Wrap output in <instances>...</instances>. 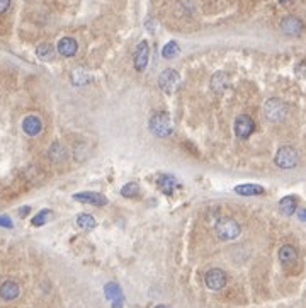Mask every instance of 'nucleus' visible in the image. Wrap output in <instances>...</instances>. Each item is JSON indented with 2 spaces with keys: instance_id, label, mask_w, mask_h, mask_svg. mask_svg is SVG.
Masks as SVG:
<instances>
[{
  "instance_id": "1",
  "label": "nucleus",
  "mask_w": 306,
  "mask_h": 308,
  "mask_svg": "<svg viewBox=\"0 0 306 308\" xmlns=\"http://www.w3.org/2000/svg\"><path fill=\"white\" fill-rule=\"evenodd\" d=\"M215 230H216V235L220 237L221 240H235L242 234V228H240L238 221L233 218H228V216L216 221Z\"/></svg>"
},
{
  "instance_id": "2",
  "label": "nucleus",
  "mask_w": 306,
  "mask_h": 308,
  "mask_svg": "<svg viewBox=\"0 0 306 308\" xmlns=\"http://www.w3.org/2000/svg\"><path fill=\"white\" fill-rule=\"evenodd\" d=\"M150 131L160 138H167L172 134V120L168 112H155L150 120Z\"/></svg>"
},
{
  "instance_id": "3",
  "label": "nucleus",
  "mask_w": 306,
  "mask_h": 308,
  "mask_svg": "<svg viewBox=\"0 0 306 308\" xmlns=\"http://www.w3.org/2000/svg\"><path fill=\"white\" fill-rule=\"evenodd\" d=\"M264 112L265 118L272 123H279L282 121L288 114V107L281 99H269L264 106Z\"/></svg>"
},
{
  "instance_id": "4",
  "label": "nucleus",
  "mask_w": 306,
  "mask_h": 308,
  "mask_svg": "<svg viewBox=\"0 0 306 308\" xmlns=\"http://www.w3.org/2000/svg\"><path fill=\"white\" fill-rule=\"evenodd\" d=\"M179 84H180V77L174 68L163 70V72L160 73V77H158V85H160V89L167 94L176 92Z\"/></svg>"
},
{
  "instance_id": "5",
  "label": "nucleus",
  "mask_w": 306,
  "mask_h": 308,
  "mask_svg": "<svg viewBox=\"0 0 306 308\" xmlns=\"http://www.w3.org/2000/svg\"><path fill=\"white\" fill-rule=\"evenodd\" d=\"M298 164V152L293 147H282L276 153V165L281 169H293Z\"/></svg>"
},
{
  "instance_id": "6",
  "label": "nucleus",
  "mask_w": 306,
  "mask_h": 308,
  "mask_svg": "<svg viewBox=\"0 0 306 308\" xmlns=\"http://www.w3.org/2000/svg\"><path fill=\"white\" fill-rule=\"evenodd\" d=\"M204 283L209 290L220 291L226 286V274L221 269H209L204 276Z\"/></svg>"
},
{
  "instance_id": "7",
  "label": "nucleus",
  "mask_w": 306,
  "mask_h": 308,
  "mask_svg": "<svg viewBox=\"0 0 306 308\" xmlns=\"http://www.w3.org/2000/svg\"><path fill=\"white\" fill-rule=\"evenodd\" d=\"M254 131H255V123L252 118L242 114L235 120V134H237L238 138H243V140L248 138Z\"/></svg>"
},
{
  "instance_id": "8",
  "label": "nucleus",
  "mask_w": 306,
  "mask_h": 308,
  "mask_svg": "<svg viewBox=\"0 0 306 308\" xmlns=\"http://www.w3.org/2000/svg\"><path fill=\"white\" fill-rule=\"evenodd\" d=\"M281 29L288 36H299L303 32L304 26L301 23V19H298L296 15H286L281 21Z\"/></svg>"
},
{
  "instance_id": "9",
  "label": "nucleus",
  "mask_w": 306,
  "mask_h": 308,
  "mask_svg": "<svg viewBox=\"0 0 306 308\" xmlns=\"http://www.w3.org/2000/svg\"><path fill=\"white\" fill-rule=\"evenodd\" d=\"M73 199L79 203H87V204H94V206H106L107 204V198L101 192H92V191H85V192H76L73 194Z\"/></svg>"
},
{
  "instance_id": "10",
  "label": "nucleus",
  "mask_w": 306,
  "mask_h": 308,
  "mask_svg": "<svg viewBox=\"0 0 306 308\" xmlns=\"http://www.w3.org/2000/svg\"><path fill=\"white\" fill-rule=\"evenodd\" d=\"M148 56H150V46L146 41H141L138 46H136L135 51V68L138 72H143L148 65Z\"/></svg>"
},
{
  "instance_id": "11",
  "label": "nucleus",
  "mask_w": 306,
  "mask_h": 308,
  "mask_svg": "<svg viewBox=\"0 0 306 308\" xmlns=\"http://www.w3.org/2000/svg\"><path fill=\"white\" fill-rule=\"evenodd\" d=\"M56 48H58V53L62 56L72 58V56H75L76 50H79V43H76L73 37L65 36V37H62V40L58 41V46Z\"/></svg>"
},
{
  "instance_id": "12",
  "label": "nucleus",
  "mask_w": 306,
  "mask_h": 308,
  "mask_svg": "<svg viewBox=\"0 0 306 308\" xmlns=\"http://www.w3.org/2000/svg\"><path fill=\"white\" fill-rule=\"evenodd\" d=\"M104 293H106V298L109 301H112V308H121L123 306V291H121V288H119V284L107 283L106 288H104Z\"/></svg>"
},
{
  "instance_id": "13",
  "label": "nucleus",
  "mask_w": 306,
  "mask_h": 308,
  "mask_svg": "<svg viewBox=\"0 0 306 308\" xmlns=\"http://www.w3.org/2000/svg\"><path fill=\"white\" fill-rule=\"evenodd\" d=\"M157 186L158 189L167 194V196H172L174 192H176V189L179 187V181L176 179L174 176H168V174H163L157 179Z\"/></svg>"
},
{
  "instance_id": "14",
  "label": "nucleus",
  "mask_w": 306,
  "mask_h": 308,
  "mask_svg": "<svg viewBox=\"0 0 306 308\" xmlns=\"http://www.w3.org/2000/svg\"><path fill=\"white\" fill-rule=\"evenodd\" d=\"M23 129H24L26 134H29V137H36V134L41 133L43 123H41V120H40L37 116L29 114V116L24 118V121H23Z\"/></svg>"
},
{
  "instance_id": "15",
  "label": "nucleus",
  "mask_w": 306,
  "mask_h": 308,
  "mask_svg": "<svg viewBox=\"0 0 306 308\" xmlns=\"http://www.w3.org/2000/svg\"><path fill=\"white\" fill-rule=\"evenodd\" d=\"M21 290H19V284L14 283V281H5L0 286V298L5 300V301H12L19 296Z\"/></svg>"
},
{
  "instance_id": "16",
  "label": "nucleus",
  "mask_w": 306,
  "mask_h": 308,
  "mask_svg": "<svg viewBox=\"0 0 306 308\" xmlns=\"http://www.w3.org/2000/svg\"><path fill=\"white\" fill-rule=\"evenodd\" d=\"M279 261L282 266H291L298 261V251L293 245H282L279 248Z\"/></svg>"
},
{
  "instance_id": "17",
  "label": "nucleus",
  "mask_w": 306,
  "mask_h": 308,
  "mask_svg": "<svg viewBox=\"0 0 306 308\" xmlns=\"http://www.w3.org/2000/svg\"><path fill=\"white\" fill-rule=\"evenodd\" d=\"M235 192L240 194V196H259V194L265 192V189L257 184H242L235 187Z\"/></svg>"
},
{
  "instance_id": "18",
  "label": "nucleus",
  "mask_w": 306,
  "mask_h": 308,
  "mask_svg": "<svg viewBox=\"0 0 306 308\" xmlns=\"http://www.w3.org/2000/svg\"><path fill=\"white\" fill-rule=\"evenodd\" d=\"M211 87H213V90H215V92L221 94L223 90L228 87V77H226V73L225 72H216L215 75H213Z\"/></svg>"
},
{
  "instance_id": "19",
  "label": "nucleus",
  "mask_w": 306,
  "mask_h": 308,
  "mask_svg": "<svg viewBox=\"0 0 306 308\" xmlns=\"http://www.w3.org/2000/svg\"><path fill=\"white\" fill-rule=\"evenodd\" d=\"M279 208H281V211H282L284 215H288V216H291L293 213H296V209H298V201H296V198H294V196H286V198H282L281 201H279Z\"/></svg>"
},
{
  "instance_id": "20",
  "label": "nucleus",
  "mask_w": 306,
  "mask_h": 308,
  "mask_svg": "<svg viewBox=\"0 0 306 308\" xmlns=\"http://www.w3.org/2000/svg\"><path fill=\"white\" fill-rule=\"evenodd\" d=\"M76 225H79V228H82V230H92V228H95L97 221L92 215L82 213L76 216Z\"/></svg>"
},
{
  "instance_id": "21",
  "label": "nucleus",
  "mask_w": 306,
  "mask_h": 308,
  "mask_svg": "<svg viewBox=\"0 0 306 308\" xmlns=\"http://www.w3.org/2000/svg\"><path fill=\"white\" fill-rule=\"evenodd\" d=\"M36 55H37V58H41V60L50 62L54 56V50L50 43H41V45L36 48Z\"/></svg>"
},
{
  "instance_id": "22",
  "label": "nucleus",
  "mask_w": 306,
  "mask_h": 308,
  "mask_svg": "<svg viewBox=\"0 0 306 308\" xmlns=\"http://www.w3.org/2000/svg\"><path fill=\"white\" fill-rule=\"evenodd\" d=\"M50 157H51V160H54V162H58V160H63L65 159V155H67V150H65V147L62 143H58V142H54L53 145H51V148H50Z\"/></svg>"
},
{
  "instance_id": "23",
  "label": "nucleus",
  "mask_w": 306,
  "mask_h": 308,
  "mask_svg": "<svg viewBox=\"0 0 306 308\" xmlns=\"http://www.w3.org/2000/svg\"><path fill=\"white\" fill-rule=\"evenodd\" d=\"M179 55V45L176 41H168L165 46L162 48V56L170 60V58H176Z\"/></svg>"
},
{
  "instance_id": "24",
  "label": "nucleus",
  "mask_w": 306,
  "mask_h": 308,
  "mask_svg": "<svg viewBox=\"0 0 306 308\" xmlns=\"http://www.w3.org/2000/svg\"><path fill=\"white\" fill-rule=\"evenodd\" d=\"M140 194V186L136 182H128L126 186L121 189V196L124 198H136Z\"/></svg>"
},
{
  "instance_id": "25",
  "label": "nucleus",
  "mask_w": 306,
  "mask_h": 308,
  "mask_svg": "<svg viewBox=\"0 0 306 308\" xmlns=\"http://www.w3.org/2000/svg\"><path fill=\"white\" fill-rule=\"evenodd\" d=\"M89 75H87V72H84L82 68H76L75 72L72 73V82L75 84V85H84V84H87L89 82Z\"/></svg>"
},
{
  "instance_id": "26",
  "label": "nucleus",
  "mask_w": 306,
  "mask_h": 308,
  "mask_svg": "<svg viewBox=\"0 0 306 308\" xmlns=\"http://www.w3.org/2000/svg\"><path fill=\"white\" fill-rule=\"evenodd\" d=\"M50 216H51V209H41V211L37 213V215L34 216V218H32L31 223L34 225V226H41V225L46 223Z\"/></svg>"
},
{
  "instance_id": "27",
  "label": "nucleus",
  "mask_w": 306,
  "mask_h": 308,
  "mask_svg": "<svg viewBox=\"0 0 306 308\" xmlns=\"http://www.w3.org/2000/svg\"><path fill=\"white\" fill-rule=\"evenodd\" d=\"M0 226H5V228H12V220L9 218L7 215H2L0 216Z\"/></svg>"
},
{
  "instance_id": "28",
  "label": "nucleus",
  "mask_w": 306,
  "mask_h": 308,
  "mask_svg": "<svg viewBox=\"0 0 306 308\" xmlns=\"http://www.w3.org/2000/svg\"><path fill=\"white\" fill-rule=\"evenodd\" d=\"M10 7V0H0V14H5Z\"/></svg>"
},
{
  "instance_id": "29",
  "label": "nucleus",
  "mask_w": 306,
  "mask_h": 308,
  "mask_svg": "<svg viewBox=\"0 0 306 308\" xmlns=\"http://www.w3.org/2000/svg\"><path fill=\"white\" fill-rule=\"evenodd\" d=\"M29 211H31L29 206H23V208L19 209V216H21V218H24V216H26L27 213H29Z\"/></svg>"
},
{
  "instance_id": "30",
  "label": "nucleus",
  "mask_w": 306,
  "mask_h": 308,
  "mask_svg": "<svg viewBox=\"0 0 306 308\" xmlns=\"http://www.w3.org/2000/svg\"><path fill=\"white\" fill-rule=\"evenodd\" d=\"M298 218L301 221H306V209H298Z\"/></svg>"
},
{
  "instance_id": "31",
  "label": "nucleus",
  "mask_w": 306,
  "mask_h": 308,
  "mask_svg": "<svg viewBox=\"0 0 306 308\" xmlns=\"http://www.w3.org/2000/svg\"><path fill=\"white\" fill-rule=\"evenodd\" d=\"M277 2H279L281 5H284V7H288V5H291L294 0H277Z\"/></svg>"
},
{
  "instance_id": "32",
  "label": "nucleus",
  "mask_w": 306,
  "mask_h": 308,
  "mask_svg": "<svg viewBox=\"0 0 306 308\" xmlns=\"http://www.w3.org/2000/svg\"><path fill=\"white\" fill-rule=\"evenodd\" d=\"M157 308H167V306H163V305H158Z\"/></svg>"
}]
</instances>
